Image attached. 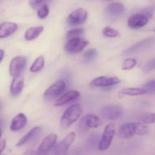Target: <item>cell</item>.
Wrapping results in <instances>:
<instances>
[{"label":"cell","mask_w":155,"mask_h":155,"mask_svg":"<svg viewBox=\"0 0 155 155\" xmlns=\"http://www.w3.org/2000/svg\"><path fill=\"white\" fill-rule=\"evenodd\" d=\"M83 111V107L80 104L71 105L66 109L61 118V125L64 128L68 127L77 121Z\"/></svg>","instance_id":"1"},{"label":"cell","mask_w":155,"mask_h":155,"mask_svg":"<svg viewBox=\"0 0 155 155\" xmlns=\"http://www.w3.org/2000/svg\"><path fill=\"white\" fill-rule=\"evenodd\" d=\"M100 114L102 117L108 120H117L122 116L123 110L119 105H106L101 108Z\"/></svg>","instance_id":"2"},{"label":"cell","mask_w":155,"mask_h":155,"mask_svg":"<svg viewBox=\"0 0 155 155\" xmlns=\"http://www.w3.org/2000/svg\"><path fill=\"white\" fill-rule=\"evenodd\" d=\"M89 44V41L85 39L78 38L68 41L64 46V49L67 53L76 54L82 51Z\"/></svg>","instance_id":"3"},{"label":"cell","mask_w":155,"mask_h":155,"mask_svg":"<svg viewBox=\"0 0 155 155\" xmlns=\"http://www.w3.org/2000/svg\"><path fill=\"white\" fill-rule=\"evenodd\" d=\"M76 137L74 131L70 132L65 138L54 146L53 154L55 155H65L67 154L71 144L74 142Z\"/></svg>","instance_id":"4"},{"label":"cell","mask_w":155,"mask_h":155,"mask_svg":"<svg viewBox=\"0 0 155 155\" xmlns=\"http://www.w3.org/2000/svg\"><path fill=\"white\" fill-rule=\"evenodd\" d=\"M115 134V126L113 123H110L106 126L99 144V149L105 150L107 149L112 141Z\"/></svg>","instance_id":"5"},{"label":"cell","mask_w":155,"mask_h":155,"mask_svg":"<svg viewBox=\"0 0 155 155\" xmlns=\"http://www.w3.org/2000/svg\"><path fill=\"white\" fill-rule=\"evenodd\" d=\"M155 44V38H148L131 46L124 51V54L125 56H129L137 54L147 49Z\"/></svg>","instance_id":"6"},{"label":"cell","mask_w":155,"mask_h":155,"mask_svg":"<svg viewBox=\"0 0 155 155\" xmlns=\"http://www.w3.org/2000/svg\"><path fill=\"white\" fill-rule=\"evenodd\" d=\"M27 61V58L24 56H18L13 58L10 64L9 71L11 75L15 77L20 75L26 67Z\"/></svg>","instance_id":"7"},{"label":"cell","mask_w":155,"mask_h":155,"mask_svg":"<svg viewBox=\"0 0 155 155\" xmlns=\"http://www.w3.org/2000/svg\"><path fill=\"white\" fill-rule=\"evenodd\" d=\"M87 12L83 8H78L72 12L67 18V23L69 26H77L86 21L87 18Z\"/></svg>","instance_id":"8"},{"label":"cell","mask_w":155,"mask_h":155,"mask_svg":"<svg viewBox=\"0 0 155 155\" xmlns=\"http://www.w3.org/2000/svg\"><path fill=\"white\" fill-rule=\"evenodd\" d=\"M65 83L62 80H59L51 86L44 93L47 98H53L58 97L65 90Z\"/></svg>","instance_id":"9"},{"label":"cell","mask_w":155,"mask_h":155,"mask_svg":"<svg viewBox=\"0 0 155 155\" xmlns=\"http://www.w3.org/2000/svg\"><path fill=\"white\" fill-rule=\"evenodd\" d=\"M58 136L52 133L46 137L42 141L38 150V154H43L47 153L55 146Z\"/></svg>","instance_id":"10"},{"label":"cell","mask_w":155,"mask_h":155,"mask_svg":"<svg viewBox=\"0 0 155 155\" xmlns=\"http://www.w3.org/2000/svg\"><path fill=\"white\" fill-rule=\"evenodd\" d=\"M120 80L117 77L107 78L106 77H100L93 80L91 82V85L95 87H105L114 86L120 82Z\"/></svg>","instance_id":"11"},{"label":"cell","mask_w":155,"mask_h":155,"mask_svg":"<svg viewBox=\"0 0 155 155\" xmlns=\"http://www.w3.org/2000/svg\"><path fill=\"white\" fill-rule=\"evenodd\" d=\"M148 18L143 14L132 15L128 20V25L131 28L137 29L142 28L147 25Z\"/></svg>","instance_id":"12"},{"label":"cell","mask_w":155,"mask_h":155,"mask_svg":"<svg viewBox=\"0 0 155 155\" xmlns=\"http://www.w3.org/2000/svg\"><path fill=\"white\" fill-rule=\"evenodd\" d=\"M135 134H137L136 122L126 123L120 127L119 130V135L122 138H130Z\"/></svg>","instance_id":"13"},{"label":"cell","mask_w":155,"mask_h":155,"mask_svg":"<svg viewBox=\"0 0 155 155\" xmlns=\"http://www.w3.org/2000/svg\"><path fill=\"white\" fill-rule=\"evenodd\" d=\"M18 25L12 22H4L0 25V38L8 37L17 31Z\"/></svg>","instance_id":"14"},{"label":"cell","mask_w":155,"mask_h":155,"mask_svg":"<svg viewBox=\"0 0 155 155\" xmlns=\"http://www.w3.org/2000/svg\"><path fill=\"white\" fill-rule=\"evenodd\" d=\"M24 78L21 75L14 77L10 87L12 96L16 97L21 93L24 87Z\"/></svg>","instance_id":"15"},{"label":"cell","mask_w":155,"mask_h":155,"mask_svg":"<svg viewBox=\"0 0 155 155\" xmlns=\"http://www.w3.org/2000/svg\"><path fill=\"white\" fill-rule=\"evenodd\" d=\"M27 123L26 116L23 113H19L12 120L10 126L11 130L17 131L26 126Z\"/></svg>","instance_id":"16"},{"label":"cell","mask_w":155,"mask_h":155,"mask_svg":"<svg viewBox=\"0 0 155 155\" xmlns=\"http://www.w3.org/2000/svg\"><path fill=\"white\" fill-rule=\"evenodd\" d=\"M79 96V92L77 91H70L59 97L57 99L55 105L56 106H61L64 105L70 101L78 98Z\"/></svg>","instance_id":"17"},{"label":"cell","mask_w":155,"mask_h":155,"mask_svg":"<svg viewBox=\"0 0 155 155\" xmlns=\"http://www.w3.org/2000/svg\"><path fill=\"white\" fill-rule=\"evenodd\" d=\"M125 11V6L121 3L117 2L109 4L106 9L107 14L113 17L121 16L124 14Z\"/></svg>","instance_id":"18"},{"label":"cell","mask_w":155,"mask_h":155,"mask_svg":"<svg viewBox=\"0 0 155 155\" xmlns=\"http://www.w3.org/2000/svg\"><path fill=\"white\" fill-rule=\"evenodd\" d=\"M82 122L85 127L90 128H97L102 124V121L100 119L93 114L86 115L82 119Z\"/></svg>","instance_id":"19"},{"label":"cell","mask_w":155,"mask_h":155,"mask_svg":"<svg viewBox=\"0 0 155 155\" xmlns=\"http://www.w3.org/2000/svg\"><path fill=\"white\" fill-rule=\"evenodd\" d=\"M41 127H34L26 135L22 137L17 144V147H21L25 143H28L31 140L36 137L41 131Z\"/></svg>","instance_id":"20"},{"label":"cell","mask_w":155,"mask_h":155,"mask_svg":"<svg viewBox=\"0 0 155 155\" xmlns=\"http://www.w3.org/2000/svg\"><path fill=\"white\" fill-rule=\"evenodd\" d=\"M44 28L42 27H34L29 28L26 31L24 35L25 39L32 41L37 38L43 31Z\"/></svg>","instance_id":"21"},{"label":"cell","mask_w":155,"mask_h":155,"mask_svg":"<svg viewBox=\"0 0 155 155\" xmlns=\"http://www.w3.org/2000/svg\"><path fill=\"white\" fill-rule=\"evenodd\" d=\"M147 93L146 90L143 88H127L123 89L121 91V94L122 95L130 96H138Z\"/></svg>","instance_id":"22"},{"label":"cell","mask_w":155,"mask_h":155,"mask_svg":"<svg viewBox=\"0 0 155 155\" xmlns=\"http://www.w3.org/2000/svg\"><path fill=\"white\" fill-rule=\"evenodd\" d=\"M45 64V60L42 56L38 57L31 67L30 71L32 72H37L42 69Z\"/></svg>","instance_id":"23"},{"label":"cell","mask_w":155,"mask_h":155,"mask_svg":"<svg viewBox=\"0 0 155 155\" xmlns=\"http://www.w3.org/2000/svg\"><path fill=\"white\" fill-rule=\"evenodd\" d=\"M98 52L95 49H91L84 52L83 55V61L90 62L95 59L97 56Z\"/></svg>","instance_id":"24"},{"label":"cell","mask_w":155,"mask_h":155,"mask_svg":"<svg viewBox=\"0 0 155 155\" xmlns=\"http://www.w3.org/2000/svg\"><path fill=\"white\" fill-rule=\"evenodd\" d=\"M83 34L84 31L82 29H74L68 31L66 34V38L68 40H69L75 38H81Z\"/></svg>","instance_id":"25"},{"label":"cell","mask_w":155,"mask_h":155,"mask_svg":"<svg viewBox=\"0 0 155 155\" xmlns=\"http://www.w3.org/2000/svg\"><path fill=\"white\" fill-rule=\"evenodd\" d=\"M140 122L145 124H153L155 123V113H146L140 117Z\"/></svg>","instance_id":"26"},{"label":"cell","mask_w":155,"mask_h":155,"mask_svg":"<svg viewBox=\"0 0 155 155\" xmlns=\"http://www.w3.org/2000/svg\"><path fill=\"white\" fill-rule=\"evenodd\" d=\"M51 0H29V4L35 10L39 9L42 6L47 5Z\"/></svg>","instance_id":"27"},{"label":"cell","mask_w":155,"mask_h":155,"mask_svg":"<svg viewBox=\"0 0 155 155\" xmlns=\"http://www.w3.org/2000/svg\"><path fill=\"white\" fill-rule=\"evenodd\" d=\"M102 33L104 36L108 38H116L120 35L119 32L109 27H107L104 28Z\"/></svg>","instance_id":"28"},{"label":"cell","mask_w":155,"mask_h":155,"mask_svg":"<svg viewBox=\"0 0 155 155\" xmlns=\"http://www.w3.org/2000/svg\"><path fill=\"white\" fill-rule=\"evenodd\" d=\"M137 63V61L135 59H127L122 63L121 68L123 70H129L134 68Z\"/></svg>","instance_id":"29"},{"label":"cell","mask_w":155,"mask_h":155,"mask_svg":"<svg viewBox=\"0 0 155 155\" xmlns=\"http://www.w3.org/2000/svg\"><path fill=\"white\" fill-rule=\"evenodd\" d=\"M142 88L146 90L147 93L155 94V80L149 81L144 84Z\"/></svg>","instance_id":"30"},{"label":"cell","mask_w":155,"mask_h":155,"mask_svg":"<svg viewBox=\"0 0 155 155\" xmlns=\"http://www.w3.org/2000/svg\"><path fill=\"white\" fill-rule=\"evenodd\" d=\"M49 13V8L47 4L39 9L38 12V16L41 19H43L48 17Z\"/></svg>","instance_id":"31"},{"label":"cell","mask_w":155,"mask_h":155,"mask_svg":"<svg viewBox=\"0 0 155 155\" xmlns=\"http://www.w3.org/2000/svg\"><path fill=\"white\" fill-rule=\"evenodd\" d=\"M155 69V59L151 60L147 62L143 68V71L145 72H149Z\"/></svg>","instance_id":"32"},{"label":"cell","mask_w":155,"mask_h":155,"mask_svg":"<svg viewBox=\"0 0 155 155\" xmlns=\"http://www.w3.org/2000/svg\"><path fill=\"white\" fill-rule=\"evenodd\" d=\"M6 146V139L3 138L1 140L0 142V153H2L3 150L5 149Z\"/></svg>","instance_id":"33"},{"label":"cell","mask_w":155,"mask_h":155,"mask_svg":"<svg viewBox=\"0 0 155 155\" xmlns=\"http://www.w3.org/2000/svg\"><path fill=\"white\" fill-rule=\"evenodd\" d=\"M153 8L152 7H150V8L148 9H146L145 11V12L147 15L148 17L150 18L151 16H152V13L153 12Z\"/></svg>","instance_id":"34"},{"label":"cell","mask_w":155,"mask_h":155,"mask_svg":"<svg viewBox=\"0 0 155 155\" xmlns=\"http://www.w3.org/2000/svg\"><path fill=\"white\" fill-rule=\"evenodd\" d=\"M0 57H1V62L2 61L3 58L4 57V51L3 50L1 49L0 50Z\"/></svg>","instance_id":"35"},{"label":"cell","mask_w":155,"mask_h":155,"mask_svg":"<svg viewBox=\"0 0 155 155\" xmlns=\"http://www.w3.org/2000/svg\"><path fill=\"white\" fill-rule=\"evenodd\" d=\"M154 31H155V28H154Z\"/></svg>","instance_id":"36"}]
</instances>
